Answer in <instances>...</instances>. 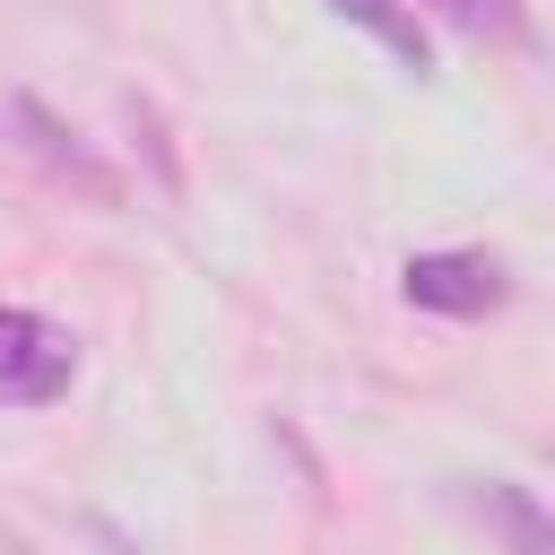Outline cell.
<instances>
[{"mask_svg":"<svg viewBox=\"0 0 555 555\" xmlns=\"http://www.w3.org/2000/svg\"><path fill=\"white\" fill-rule=\"evenodd\" d=\"M9 121L26 130V147H35L43 165H61V173H78L95 199H113V173H104V165H95V156H87V147H78V139H69V130H61V121L35 104V95H17V104H9Z\"/></svg>","mask_w":555,"mask_h":555,"instance_id":"5b68a950","label":"cell"},{"mask_svg":"<svg viewBox=\"0 0 555 555\" xmlns=\"http://www.w3.org/2000/svg\"><path fill=\"white\" fill-rule=\"evenodd\" d=\"M399 295L416 312H451V321H486L503 304V260L486 251H416L399 269Z\"/></svg>","mask_w":555,"mask_h":555,"instance_id":"7a4b0ae2","label":"cell"},{"mask_svg":"<svg viewBox=\"0 0 555 555\" xmlns=\"http://www.w3.org/2000/svg\"><path fill=\"white\" fill-rule=\"evenodd\" d=\"M416 9H434L442 26L486 35V43H520V35H529V9H520V0H416Z\"/></svg>","mask_w":555,"mask_h":555,"instance_id":"8992f818","label":"cell"},{"mask_svg":"<svg viewBox=\"0 0 555 555\" xmlns=\"http://www.w3.org/2000/svg\"><path fill=\"white\" fill-rule=\"evenodd\" d=\"M477 512H486V529H494L512 555H555V520L538 512V494H529V486L486 477V486H477Z\"/></svg>","mask_w":555,"mask_h":555,"instance_id":"3957f363","label":"cell"},{"mask_svg":"<svg viewBox=\"0 0 555 555\" xmlns=\"http://www.w3.org/2000/svg\"><path fill=\"white\" fill-rule=\"evenodd\" d=\"M321 9H330V17H347V26H364L399 69H416V78H425V26H416V9H408V0H321Z\"/></svg>","mask_w":555,"mask_h":555,"instance_id":"277c9868","label":"cell"},{"mask_svg":"<svg viewBox=\"0 0 555 555\" xmlns=\"http://www.w3.org/2000/svg\"><path fill=\"white\" fill-rule=\"evenodd\" d=\"M78 382V338L26 304H0V399L9 408H52Z\"/></svg>","mask_w":555,"mask_h":555,"instance_id":"6da1fadb","label":"cell"}]
</instances>
